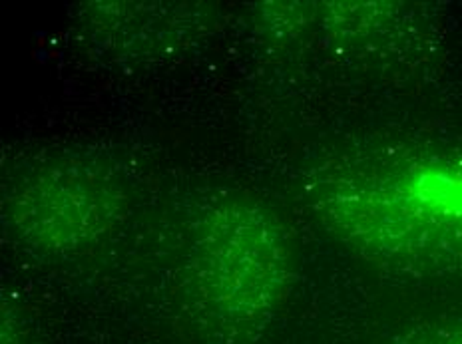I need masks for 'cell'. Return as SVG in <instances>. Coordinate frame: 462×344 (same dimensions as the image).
<instances>
[{
  "label": "cell",
  "instance_id": "6da1fadb",
  "mask_svg": "<svg viewBox=\"0 0 462 344\" xmlns=\"http://www.w3.org/2000/svg\"><path fill=\"white\" fill-rule=\"evenodd\" d=\"M289 243L273 213L249 204L217 209L201 223L188 267L201 322L249 337L273 317L289 285Z\"/></svg>",
  "mask_w": 462,
  "mask_h": 344
},
{
  "label": "cell",
  "instance_id": "7a4b0ae2",
  "mask_svg": "<svg viewBox=\"0 0 462 344\" xmlns=\"http://www.w3.org/2000/svg\"><path fill=\"white\" fill-rule=\"evenodd\" d=\"M341 202L346 225L383 249L462 267V151L411 161Z\"/></svg>",
  "mask_w": 462,
  "mask_h": 344
},
{
  "label": "cell",
  "instance_id": "3957f363",
  "mask_svg": "<svg viewBox=\"0 0 462 344\" xmlns=\"http://www.w3.org/2000/svg\"><path fill=\"white\" fill-rule=\"evenodd\" d=\"M86 166H60L38 176L18 197L14 212L21 231L38 243L76 245L98 233L118 205L106 179Z\"/></svg>",
  "mask_w": 462,
  "mask_h": 344
},
{
  "label": "cell",
  "instance_id": "277c9868",
  "mask_svg": "<svg viewBox=\"0 0 462 344\" xmlns=\"http://www.w3.org/2000/svg\"><path fill=\"white\" fill-rule=\"evenodd\" d=\"M401 344H462V324L420 332Z\"/></svg>",
  "mask_w": 462,
  "mask_h": 344
}]
</instances>
